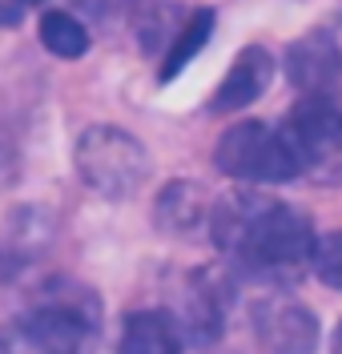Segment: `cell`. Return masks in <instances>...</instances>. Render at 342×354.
I'll list each match as a JSON object with an SVG mask.
<instances>
[{"mask_svg": "<svg viewBox=\"0 0 342 354\" xmlns=\"http://www.w3.org/2000/svg\"><path fill=\"white\" fill-rule=\"evenodd\" d=\"M209 230L242 270L258 278H294L314 258V225L294 205L266 201L254 194H229L213 201Z\"/></svg>", "mask_w": 342, "mask_h": 354, "instance_id": "cell-1", "label": "cell"}, {"mask_svg": "<svg viewBox=\"0 0 342 354\" xmlns=\"http://www.w3.org/2000/svg\"><path fill=\"white\" fill-rule=\"evenodd\" d=\"M101 306L77 282H53L48 298L17 322V354H97Z\"/></svg>", "mask_w": 342, "mask_h": 354, "instance_id": "cell-2", "label": "cell"}, {"mask_svg": "<svg viewBox=\"0 0 342 354\" xmlns=\"http://www.w3.org/2000/svg\"><path fill=\"white\" fill-rule=\"evenodd\" d=\"M77 174L93 194L109 201L133 198L149 177V153L129 129L117 125H93L77 137Z\"/></svg>", "mask_w": 342, "mask_h": 354, "instance_id": "cell-3", "label": "cell"}, {"mask_svg": "<svg viewBox=\"0 0 342 354\" xmlns=\"http://www.w3.org/2000/svg\"><path fill=\"white\" fill-rule=\"evenodd\" d=\"M282 141L298 177L314 185H342V109L330 97H302L282 121Z\"/></svg>", "mask_w": 342, "mask_h": 354, "instance_id": "cell-4", "label": "cell"}, {"mask_svg": "<svg viewBox=\"0 0 342 354\" xmlns=\"http://www.w3.org/2000/svg\"><path fill=\"white\" fill-rule=\"evenodd\" d=\"M213 165L246 185H282V181L298 177V165L282 141V133L262 125V121L229 125L222 133V141L213 145Z\"/></svg>", "mask_w": 342, "mask_h": 354, "instance_id": "cell-5", "label": "cell"}, {"mask_svg": "<svg viewBox=\"0 0 342 354\" xmlns=\"http://www.w3.org/2000/svg\"><path fill=\"white\" fill-rule=\"evenodd\" d=\"M254 334L266 354H314L319 346V318L302 302L266 298L254 310Z\"/></svg>", "mask_w": 342, "mask_h": 354, "instance_id": "cell-6", "label": "cell"}, {"mask_svg": "<svg viewBox=\"0 0 342 354\" xmlns=\"http://www.w3.org/2000/svg\"><path fill=\"white\" fill-rule=\"evenodd\" d=\"M274 81V57L262 44H250L238 53V61L226 68L218 93L209 97V113H242L266 93V85Z\"/></svg>", "mask_w": 342, "mask_h": 354, "instance_id": "cell-7", "label": "cell"}, {"mask_svg": "<svg viewBox=\"0 0 342 354\" xmlns=\"http://www.w3.org/2000/svg\"><path fill=\"white\" fill-rule=\"evenodd\" d=\"M286 73L306 97H326V88L334 85L342 73V48L326 32H314V37L298 41L286 53Z\"/></svg>", "mask_w": 342, "mask_h": 354, "instance_id": "cell-8", "label": "cell"}, {"mask_svg": "<svg viewBox=\"0 0 342 354\" xmlns=\"http://www.w3.org/2000/svg\"><path fill=\"white\" fill-rule=\"evenodd\" d=\"M185 330L169 310H133L121 326V354H182Z\"/></svg>", "mask_w": 342, "mask_h": 354, "instance_id": "cell-9", "label": "cell"}, {"mask_svg": "<svg viewBox=\"0 0 342 354\" xmlns=\"http://www.w3.org/2000/svg\"><path fill=\"white\" fill-rule=\"evenodd\" d=\"M209 198H205L202 185L193 181H169L158 194V205H153V218H158L161 230L169 234H193L198 225L209 221Z\"/></svg>", "mask_w": 342, "mask_h": 354, "instance_id": "cell-10", "label": "cell"}, {"mask_svg": "<svg viewBox=\"0 0 342 354\" xmlns=\"http://www.w3.org/2000/svg\"><path fill=\"white\" fill-rule=\"evenodd\" d=\"M209 37H213V8H198V12L182 24V32L173 37L169 53H165V61H161V73H158L161 85H165V81H173V77H178V73H182V68L205 48Z\"/></svg>", "mask_w": 342, "mask_h": 354, "instance_id": "cell-11", "label": "cell"}, {"mask_svg": "<svg viewBox=\"0 0 342 354\" xmlns=\"http://www.w3.org/2000/svg\"><path fill=\"white\" fill-rule=\"evenodd\" d=\"M41 44L61 61H77L89 53V28L77 21L73 12H45L41 17Z\"/></svg>", "mask_w": 342, "mask_h": 354, "instance_id": "cell-12", "label": "cell"}, {"mask_svg": "<svg viewBox=\"0 0 342 354\" xmlns=\"http://www.w3.org/2000/svg\"><path fill=\"white\" fill-rule=\"evenodd\" d=\"M310 266H314V278L326 290H342V230H334V234H326V238L314 242Z\"/></svg>", "mask_w": 342, "mask_h": 354, "instance_id": "cell-13", "label": "cell"}, {"mask_svg": "<svg viewBox=\"0 0 342 354\" xmlns=\"http://www.w3.org/2000/svg\"><path fill=\"white\" fill-rule=\"evenodd\" d=\"M32 4H41V0H0V28L21 24V17L32 8Z\"/></svg>", "mask_w": 342, "mask_h": 354, "instance_id": "cell-14", "label": "cell"}, {"mask_svg": "<svg viewBox=\"0 0 342 354\" xmlns=\"http://www.w3.org/2000/svg\"><path fill=\"white\" fill-rule=\"evenodd\" d=\"M334 354H342V322H339V330H334Z\"/></svg>", "mask_w": 342, "mask_h": 354, "instance_id": "cell-15", "label": "cell"}, {"mask_svg": "<svg viewBox=\"0 0 342 354\" xmlns=\"http://www.w3.org/2000/svg\"><path fill=\"white\" fill-rule=\"evenodd\" d=\"M0 354H8V346H4V342H0Z\"/></svg>", "mask_w": 342, "mask_h": 354, "instance_id": "cell-16", "label": "cell"}]
</instances>
